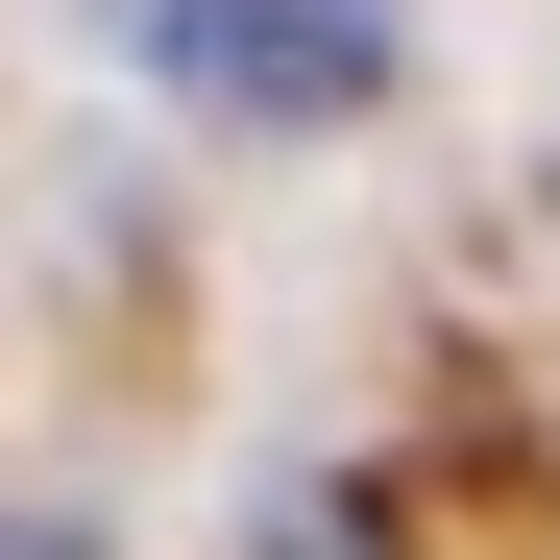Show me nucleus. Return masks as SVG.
Listing matches in <instances>:
<instances>
[{"instance_id":"1","label":"nucleus","mask_w":560,"mask_h":560,"mask_svg":"<svg viewBox=\"0 0 560 560\" xmlns=\"http://www.w3.org/2000/svg\"><path fill=\"white\" fill-rule=\"evenodd\" d=\"M171 49L244 122H365L390 98V0H171Z\"/></svg>"},{"instance_id":"2","label":"nucleus","mask_w":560,"mask_h":560,"mask_svg":"<svg viewBox=\"0 0 560 560\" xmlns=\"http://www.w3.org/2000/svg\"><path fill=\"white\" fill-rule=\"evenodd\" d=\"M0 560H98V536H73V512H0Z\"/></svg>"},{"instance_id":"3","label":"nucleus","mask_w":560,"mask_h":560,"mask_svg":"<svg viewBox=\"0 0 560 560\" xmlns=\"http://www.w3.org/2000/svg\"><path fill=\"white\" fill-rule=\"evenodd\" d=\"M293 560H390V536H365V512H293Z\"/></svg>"}]
</instances>
